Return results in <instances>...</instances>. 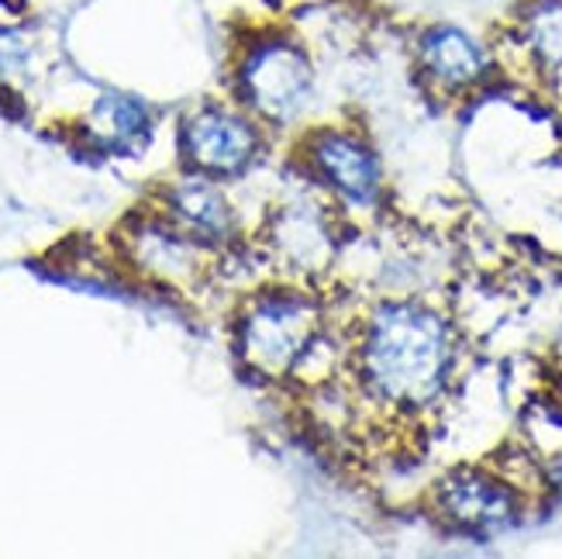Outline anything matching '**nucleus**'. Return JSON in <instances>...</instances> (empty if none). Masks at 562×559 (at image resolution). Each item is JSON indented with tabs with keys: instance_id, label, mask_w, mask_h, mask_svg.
Returning a JSON list of instances; mask_svg holds the SVG:
<instances>
[{
	"instance_id": "9",
	"label": "nucleus",
	"mask_w": 562,
	"mask_h": 559,
	"mask_svg": "<svg viewBox=\"0 0 562 559\" xmlns=\"http://www.w3.org/2000/svg\"><path fill=\"white\" fill-rule=\"evenodd\" d=\"M128 256L138 270L159 280L190 283L204 270L207 246H201L198 238H190L166 217H149V222H138L128 232Z\"/></svg>"
},
{
	"instance_id": "10",
	"label": "nucleus",
	"mask_w": 562,
	"mask_h": 559,
	"mask_svg": "<svg viewBox=\"0 0 562 559\" xmlns=\"http://www.w3.org/2000/svg\"><path fill=\"white\" fill-rule=\"evenodd\" d=\"M83 135L93 149L111 156H135L153 138V114L142 101L128 93H104L97 97L83 121Z\"/></svg>"
},
{
	"instance_id": "13",
	"label": "nucleus",
	"mask_w": 562,
	"mask_h": 559,
	"mask_svg": "<svg viewBox=\"0 0 562 559\" xmlns=\"http://www.w3.org/2000/svg\"><path fill=\"white\" fill-rule=\"evenodd\" d=\"M32 48L18 32L0 29V87H11V80H18L24 69H29Z\"/></svg>"
},
{
	"instance_id": "12",
	"label": "nucleus",
	"mask_w": 562,
	"mask_h": 559,
	"mask_svg": "<svg viewBox=\"0 0 562 559\" xmlns=\"http://www.w3.org/2000/svg\"><path fill=\"white\" fill-rule=\"evenodd\" d=\"M273 242L283 253V259L290 262V270H317V266L328 262L331 242L322 222V211L317 208H286L283 214H277L273 222Z\"/></svg>"
},
{
	"instance_id": "5",
	"label": "nucleus",
	"mask_w": 562,
	"mask_h": 559,
	"mask_svg": "<svg viewBox=\"0 0 562 559\" xmlns=\"http://www.w3.org/2000/svg\"><path fill=\"white\" fill-rule=\"evenodd\" d=\"M180 149L193 174L201 177H238L262 153L259 118L249 111L207 104L193 111L180 128Z\"/></svg>"
},
{
	"instance_id": "6",
	"label": "nucleus",
	"mask_w": 562,
	"mask_h": 559,
	"mask_svg": "<svg viewBox=\"0 0 562 559\" xmlns=\"http://www.w3.org/2000/svg\"><path fill=\"white\" fill-rule=\"evenodd\" d=\"M301 159L311 180L352 208H373L383 190V169L373 145L352 128H317L304 138Z\"/></svg>"
},
{
	"instance_id": "4",
	"label": "nucleus",
	"mask_w": 562,
	"mask_h": 559,
	"mask_svg": "<svg viewBox=\"0 0 562 559\" xmlns=\"http://www.w3.org/2000/svg\"><path fill=\"white\" fill-rule=\"evenodd\" d=\"M435 515L462 536L491 539L515 528L525 515V491L507 473L459 467L435 483Z\"/></svg>"
},
{
	"instance_id": "1",
	"label": "nucleus",
	"mask_w": 562,
	"mask_h": 559,
	"mask_svg": "<svg viewBox=\"0 0 562 559\" xmlns=\"http://www.w3.org/2000/svg\"><path fill=\"white\" fill-rule=\"evenodd\" d=\"M459 362V335L442 311L425 301H380L349 332V377L362 398L422 415L446 398Z\"/></svg>"
},
{
	"instance_id": "2",
	"label": "nucleus",
	"mask_w": 562,
	"mask_h": 559,
	"mask_svg": "<svg viewBox=\"0 0 562 559\" xmlns=\"http://www.w3.org/2000/svg\"><path fill=\"white\" fill-rule=\"evenodd\" d=\"M325 332V304L311 290L277 287L256 294L238 318L235 349L256 377L290 380L311 343Z\"/></svg>"
},
{
	"instance_id": "7",
	"label": "nucleus",
	"mask_w": 562,
	"mask_h": 559,
	"mask_svg": "<svg viewBox=\"0 0 562 559\" xmlns=\"http://www.w3.org/2000/svg\"><path fill=\"white\" fill-rule=\"evenodd\" d=\"M414 63L425 83L446 97L473 93L494 72V56L470 29L438 21L414 42Z\"/></svg>"
},
{
	"instance_id": "8",
	"label": "nucleus",
	"mask_w": 562,
	"mask_h": 559,
	"mask_svg": "<svg viewBox=\"0 0 562 559\" xmlns=\"http://www.w3.org/2000/svg\"><path fill=\"white\" fill-rule=\"evenodd\" d=\"M162 217L173 222L180 232H187L190 238H198L207 249L232 242L238 228L232 201L211 183V177H190L166 187Z\"/></svg>"
},
{
	"instance_id": "3",
	"label": "nucleus",
	"mask_w": 562,
	"mask_h": 559,
	"mask_svg": "<svg viewBox=\"0 0 562 559\" xmlns=\"http://www.w3.org/2000/svg\"><path fill=\"white\" fill-rule=\"evenodd\" d=\"M235 90L252 118L283 128L311 104L314 63L297 38L283 32L259 35L238 59Z\"/></svg>"
},
{
	"instance_id": "11",
	"label": "nucleus",
	"mask_w": 562,
	"mask_h": 559,
	"mask_svg": "<svg viewBox=\"0 0 562 559\" xmlns=\"http://www.w3.org/2000/svg\"><path fill=\"white\" fill-rule=\"evenodd\" d=\"M515 42L535 72L562 90V0H528L515 21Z\"/></svg>"
}]
</instances>
